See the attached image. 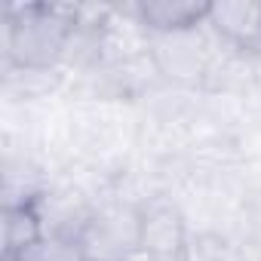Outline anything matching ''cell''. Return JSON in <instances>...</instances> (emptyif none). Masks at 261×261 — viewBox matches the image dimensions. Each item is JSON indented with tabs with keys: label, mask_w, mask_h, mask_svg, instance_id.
<instances>
[{
	"label": "cell",
	"mask_w": 261,
	"mask_h": 261,
	"mask_svg": "<svg viewBox=\"0 0 261 261\" xmlns=\"http://www.w3.org/2000/svg\"><path fill=\"white\" fill-rule=\"evenodd\" d=\"M74 22H77V7H49V4L4 7L7 68L59 71L65 62Z\"/></svg>",
	"instance_id": "cell-1"
},
{
	"label": "cell",
	"mask_w": 261,
	"mask_h": 261,
	"mask_svg": "<svg viewBox=\"0 0 261 261\" xmlns=\"http://www.w3.org/2000/svg\"><path fill=\"white\" fill-rule=\"evenodd\" d=\"M215 34L209 25H197L188 31H169V34H148V59L154 65V74H160L166 83L191 89L203 86L209 65L215 59Z\"/></svg>",
	"instance_id": "cell-2"
},
{
	"label": "cell",
	"mask_w": 261,
	"mask_h": 261,
	"mask_svg": "<svg viewBox=\"0 0 261 261\" xmlns=\"http://www.w3.org/2000/svg\"><path fill=\"white\" fill-rule=\"evenodd\" d=\"M83 255L95 261H123L142 249V206L105 203L95 209L83 240Z\"/></svg>",
	"instance_id": "cell-3"
},
{
	"label": "cell",
	"mask_w": 261,
	"mask_h": 261,
	"mask_svg": "<svg viewBox=\"0 0 261 261\" xmlns=\"http://www.w3.org/2000/svg\"><path fill=\"white\" fill-rule=\"evenodd\" d=\"M209 31L249 56L261 53V4L252 0H224V4H212L209 16H206Z\"/></svg>",
	"instance_id": "cell-4"
},
{
	"label": "cell",
	"mask_w": 261,
	"mask_h": 261,
	"mask_svg": "<svg viewBox=\"0 0 261 261\" xmlns=\"http://www.w3.org/2000/svg\"><path fill=\"white\" fill-rule=\"evenodd\" d=\"M188 224L178 206L172 203H148L142 206V249L163 258V261H181L188 252Z\"/></svg>",
	"instance_id": "cell-5"
},
{
	"label": "cell",
	"mask_w": 261,
	"mask_h": 261,
	"mask_svg": "<svg viewBox=\"0 0 261 261\" xmlns=\"http://www.w3.org/2000/svg\"><path fill=\"white\" fill-rule=\"evenodd\" d=\"M209 7L212 4H203V0H139L136 13L148 34H169L203 25Z\"/></svg>",
	"instance_id": "cell-6"
},
{
	"label": "cell",
	"mask_w": 261,
	"mask_h": 261,
	"mask_svg": "<svg viewBox=\"0 0 261 261\" xmlns=\"http://www.w3.org/2000/svg\"><path fill=\"white\" fill-rule=\"evenodd\" d=\"M46 237L37 203H4V261H16Z\"/></svg>",
	"instance_id": "cell-7"
},
{
	"label": "cell",
	"mask_w": 261,
	"mask_h": 261,
	"mask_svg": "<svg viewBox=\"0 0 261 261\" xmlns=\"http://www.w3.org/2000/svg\"><path fill=\"white\" fill-rule=\"evenodd\" d=\"M83 246L71 243V240H59V237H43L31 252H25L16 261H83Z\"/></svg>",
	"instance_id": "cell-8"
},
{
	"label": "cell",
	"mask_w": 261,
	"mask_h": 261,
	"mask_svg": "<svg viewBox=\"0 0 261 261\" xmlns=\"http://www.w3.org/2000/svg\"><path fill=\"white\" fill-rule=\"evenodd\" d=\"M123 261H163V258H157V255H151V252L139 249V252H133V255H126Z\"/></svg>",
	"instance_id": "cell-9"
},
{
	"label": "cell",
	"mask_w": 261,
	"mask_h": 261,
	"mask_svg": "<svg viewBox=\"0 0 261 261\" xmlns=\"http://www.w3.org/2000/svg\"><path fill=\"white\" fill-rule=\"evenodd\" d=\"M255 95H261V53L255 56V86H252Z\"/></svg>",
	"instance_id": "cell-10"
},
{
	"label": "cell",
	"mask_w": 261,
	"mask_h": 261,
	"mask_svg": "<svg viewBox=\"0 0 261 261\" xmlns=\"http://www.w3.org/2000/svg\"><path fill=\"white\" fill-rule=\"evenodd\" d=\"M83 261H95V258H83Z\"/></svg>",
	"instance_id": "cell-11"
}]
</instances>
